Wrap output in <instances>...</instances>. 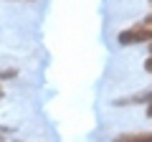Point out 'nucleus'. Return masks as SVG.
Instances as JSON below:
<instances>
[{"label": "nucleus", "instance_id": "6", "mask_svg": "<svg viewBox=\"0 0 152 142\" xmlns=\"http://www.w3.org/2000/svg\"><path fill=\"white\" fill-rule=\"evenodd\" d=\"M150 48H152V43H150Z\"/></svg>", "mask_w": 152, "mask_h": 142}, {"label": "nucleus", "instance_id": "3", "mask_svg": "<svg viewBox=\"0 0 152 142\" xmlns=\"http://www.w3.org/2000/svg\"><path fill=\"white\" fill-rule=\"evenodd\" d=\"M145 69H147V71H150V74H152V56H150V59L145 61Z\"/></svg>", "mask_w": 152, "mask_h": 142}, {"label": "nucleus", "instance_id": "2", "mask_svg": "<svg viewBox=\"0 0 152 142\" xmlns=\"http://www.w3.org/2000/svg\"><path fill=\"white\" fill-rule=\"evenodd\" d=\"M114 142H152V132H140V135H122Z\"/></svg>", "mask_w": 152, "mask_h": 142}, {"label": "nucleus", "instance_id": "1", "mask_svg": "<svg viewBox=\"0 0 152 142\" xmlns=\"http://www.w3.org/2000/svg\"><path fill=\"white\" fill-rule=\"evenodd\" d=\"M119 43L122 46H134V43H152V26L140 23V26H132L127 31L119 33Z\"/></svg>", "mask_w": 152, "mask_h": 142}, {"label": "nucleus", "instance_id": "4", "mask_svg": "<svg viewBox=\"0 0 152 142\" xmlns=\"http://www.w3.org/2000/svg\"><path fill=\"white\" fill-rule=\"evenodd\" d=\"M147 117H152V102L147 104Z\"/></svg>", "mask_w": 152, "mask_h": 142}, {"label": "nucleus", "instance_id": "5", "mask_svg": "<svg viewBox=\"0 0 152 142\" xmlns=\"http://www.w3.org/2000/svg\"><path fill=\"white\" fill-rule=\"evenodd\" d=\"M0 99H3V86H0Z\"/></svg>", "mask_w": 152, "mask_h": 142}]
</instances>
